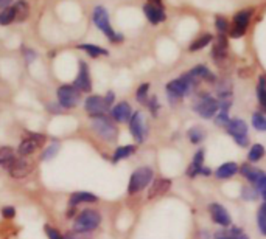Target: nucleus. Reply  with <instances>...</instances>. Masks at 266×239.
<instances>
[{
    "mask_svg": "<svg viewBox=\"0 0 266 239\" xmlns=\"http://www.w3.org/2000/svg\"><path fill=\"white\" fill-rule=\"evenodd\" d=\"M265 157V148L263 145H260V143H255V145H252V148L249 149V154H248V160L251 163H255L262 160V158Z\"/></svg>",
    "mask_w": 266,
    "mask_h": 239,
    "instance_id": "nucleus-27",
    "label": "nucleus"
},
{
    "mask_svg": "<svg viewBox=\"0 0 266 239\" xmlns=\"http://www.w3.org/2000/svg\"><path fill=\"white\" fill-rule=\"evenodd\" d=\"M14 10H16V20L18 22H23L25 19H28L30 16V6L25 0H18L14 5Z\"/></svg>",
    "mask_w": 266,
    "mask_h": 239,
    "instance_id": "nucleus-25",
    "label": "nucleus"
},
{
    "mask_svg": "<svg viewBox=\"0 0 266 239\" xmlns=\"http://www.w3.org/2000/svg\"><path fill=\"white\" fill-rule=\"evenodd\" d=\"M143 13L146 16V19L150 20V23H153V25H158V23L165 20V13H163V8L154 6L151 3H146L143 6Z\"/></svg>",
    "mask_w": 266,
    "mask_h": 239,
    "instance_id": "nucleus-17",
    "label": "nucleus"
},
{
    "mask_svg": "<svg viewBox=\"0 0 266 239\" xmlns=\"http://www.w3.org/2000/svg\"><path fill=\"white\" fill-rule=\"evenodd\" d=\"M209 214L215 224L221 225V227H229L232 224V219H231V214L228 213V210L224 208L221 204H210L209 205Z\"/></svg>",
    "mask_w": 266,
    "mask_h": 239,
    "instance_id": "nucleus-10",
    "label": "nucleus"
},
{
    "mask_svg": "<svg viewBox=\"0 0 266 239\" xmlns=\"http://www.w3.org/2000/svg\"><path fill=\"white\" fill-rule=\"evenodd\" d=\"M150 3H151V5H154V6L163 8V6H162V0H150Z\"/></svg>",
    "mask_w": 266,
    "mask_h": 239,
    "instance_id": "nucleus-51",
    "label": "nucleus"
},
{
    "mask_svg": "<svg viewBox=\"0 0 266 239\" xmlns=\"http://www.w3.org/2000/svg\"><path fill=\"white\" fill-rule=\"evenodd\" d=\"M192 163L199 166V168H202V166H204V149H198L196 151V154L193 155V162Z\"/></svg>",
    "mask_w": 266,
    "mask_h": 239,
    "instance_id": "nucleus-40",
    "label": "nucleus"
},
{
    "mask_svg": "<svg viewBox=\"0 0 266 239\" xmlns=\"http://www.w3.org/2000/svg\"><path fill=\"white\" fill-rule=\"evenodd\" d=\"M257 224H259L262 235L266 236V213L262 210H259V214H257Z\"/></svg>",
    "mask_w": 266,
    "mask_h": 239,
    "instance_id": "nucleus-39",
    "label": "nucleus"
},
{
    "mask_svg": "<svg viewBox=\"0 0 266 239\" xmlns=\"http://www.w3.org/2000/svg\"><path fill=\"white\" fill-rule=\"evenodd\" d=\"M212 34H202L201 37H198L196 41L195 42H192V45L189 47V50L190 51H198V50H201V49H204L206 45H209L210 42H212Z\"/></svg>",
    "mask_w": 266,
    "mask_h": 239,
    "instance_id": "nucleus-29",
    "label": "nucleus"
},
{
    "mask_svg": "<svg viewBox=\"0 0 266 239\" xmlns=\"http://www.w3.org/2000/svg\"><path fill=\"white\" fill-rule=\"evenodd\" d=\"M195 112H198L199 117L202 118H212L216 115V112L220 110V101L216 98L210 97L209 93H202L199 100L195 102Z\"/></svg>",
    "mask_w": 266,
    "mask_h": 239,
    "instance_id": "nucleus-5",
    "label": "nucleus"
},
{
    "mask_svg": "<svg viewBox=\"0 0 266 239\" xmlns=\"http://www.w3.org/2000/svg\"><path fill=\"white\" fill-rule=\"evenodd\" d=\"M13 20H16V10L13 8H5V10L0 13V25H8Z\"/></svg>",
    "mask_w": 266,
    "mask_h": 239,
    "instance_id": "nucleus-31",
    "label": "nucleus"
},
{
    "mask_svg": "<svg viewBox=\"0 0 266 239\" xmlns=\"http://www.w3.org/2000/svg\"><path fill=\"white\" fill-rule=\"evenodd\" d=\"M103 100H105V104H106L107 107H111V106H112V102H114V100H115V93H114L112 90H109Z\"/></svg>",
    "mask_w": 266,
    "mask_h": 239,
    "instance_id": "nucleus-46",
    "label": "nucleus"
},
{
    "mask_svg": "<svg viewBox=\"0 0 266 239\" xmlns=\"http://www.w3.org/2000/svg\"><path fill=\"white\" fill-rule=\"evenodd\" d=\"M187 135H189V140H190V143H193V145H199L206 137L201 127H192V129L187 132Z\"/></svg>",
    "mask_w": 266,
    "mask_h": 239,
    "instance_id": "nucleus-30",
    "label": "nucleus"
},
{
    "mask_svg": "<svg viewBox=\"0 0 266 239\" xmlns=\"http://www.w3.org/2000/svg\"><path fill=\"white\" fill-rule=\"evenodd\" d=\"M260 210H262V211H265V213H266V201H265V202H263V204H262V206H260Z\"/></svg>",
    "mask_w": 266,
    "mask_h": 239,
    "instance_id": "nucleus-53",
    "label": "nucleus"
},
{
    "mask_svg": "<svg viewBox=\"0 0 266 239\" xmlns=\"http://www.w3.org/2000/svg\"><path fill=\"white\" fill-rule=\"evenodd\" d=\"M240 171V166L235 162H226L221 166H218V170L215 171V176L218 179H231Z\"/></svg>",
    "mask_w": 266,
    "mask_h": 239,
    "instance_id": "nucleus-20",
    "label": "nucleus"
},
{
    "mask_svg": "<svg viewBox=\"0 0 266 239\" xmlns=\"http://www.w3.org/2000/svg\"><path fill=\"white\" fill-rule=\"evenodd\" d=\"M49 110L53 114H61L62 112V107L59 104H49Z\"/></svg>",
    "mask_w": 266,
    "mask_h": 239,
    "instance_id": "nucleus-48",
    "label": "nucleus"
},
{
    "mask_svg": "<svg viewBox=\"0 0 266 239\" xmlns=\"http://www.w3.org/2000/svg\"><path fill=\"white\" fill-rule=\"evenodd\" d=\"M31 171H33V163L27 160V158H18L11 165V168L8 170L10 176L14 179H25L27 176H30Z\"/></svg>",
    "mask_w": 266,
    "mask_h": 239,
    "instance_id": "nucleus-13",
    "label": "nucleus"
},
{
    "mask_svg": "<svg viewBox=\"0 0 266 239\" xmlns=\"http://www.w3.org/2000/svg\"><path fill=\"white\" fill-rule=\"evenodd\" d=\"M13 2V0H0V8H3V10H5V8H8V5H10Z\"/></svg>",
    "mask_w": 266,
    "mask_h": 239,
    "instance_id": "nucleus-50",
    "label": "nucleus"
},
{
    "mask_svg": "<svg viewBox=\"0 0 266 239\" xmlns=\"http://www.w3.org/2000/svg\"><path fill=\"white\" fill-rule=\"evenodd\" d=\"M58 102H59V106L61 107H64V109H73L78 106V102H80L81 100V92L80 90H76L73 85H61L58 92Z\"/></svg>",
    "mask_w": 266,
    "mask_h": 239,
    "instance_id": "nucleus-7",
    "label": "nucleus"
},
{
    "mask_svg": "<svg viewBox=\"0 0 266 239\" xmlns=\"http://www.w3.org/2000/svg\"><path fill=\"white\" fill-rule=\"evenodd\" d=\"M27 135H30V137H33L36 140V143L39 145V148H42L45 145V141H47V137L42 134H36V132H28Z\"/></svg>",
    "mask_w": 266,
    "mask_h": 239,
    "instance_id": "nucleus-44",
    "label": "nucleus"
},
{
    "mask_svg": "<svg viewBox=\"0 0 266 239\" xmlns=\"http://www.w3.org/2000/svg\"><path fill=\"white\" fill-rule=\"evenodd\" d=\"M231 121V117H229V112H224V110H218L216 115H215V124L216 126H221V127H226Z\"/></svg>",
    "mask_w": 266,
    "mask_h": 239,
    "instance_id": "nucleus-33",
    "label": "nucleus"
},
{
    "mask_svg": "<svg viewBox=\"0 0 266 239\" xmlns=\"http://www.w3.org/2000/svg\"><path fill=\"white\" fill-rule=\"evenodd\" d=\"M213 239H249V236L238 227H231L221 230V232H216Z\"/></svg>",
    "mask_w": 266,
    "mask_h": 239,
    "instance_id": "nucleus-22",
    "label": "nucleus"
},
{
    "mask_svg": "<svg viewBox=\"0 0 266 239\" xmlns=\"http://www.w3.org/2000/svg\"><path fill=\"white\" fill-rule=\"evenodd\" d=\"M100 224H101V214L92 208H86L75 219L73 230L80 233H90L95 228H98Z\"/></svg>",
    "mask_w": 266,
    "mask_h": 239,
    "instance_id": "nucleus-2",
    "label": "nucleus"
},
{
    "mask_svg": "<svg viewBox=\"0 0 266 239\" xmlns=\"http://www.w3.org/2000/svg\"><path fill=\"white\" fill-rule=\"evenodd\" d=\"M215 27L216 30L220 31L221 34H224L226 31H229V23L228 20H226L223 16H216V19H215Z\"/></svg>",
    "mask_w": 266,
    "mask_h": 239,
    "instance_id": "nucleus-35",
    "label": "nucleus"
},
{
    "mask_svg": "<svg viewBox=\"0 0 266 239\" xmlns=\"http://www.w3.org/2000/svg\"><path fill=\"white\" fill-rule=\"evenodd\" d=\"M111 117L115 120L117 123L129 121V118L132 117V109H131V106H129V102L122 101V102H119L117 106H114V107L111 109Z\"/></svg>",
    "mask_w": 266,
    "mask_h": 239,
    "instance_id": "nucleus-14",
    "label": "nucleus"
},
{
    "mask_svg": "<svg viewBox=\"0 0 266 239\" xmlns=\"http://www.w3.org/2000/svg\"><path fill=\"white\" fill-rule=\"evenodd\" d=\"M2 216L5 218V219H14V216H16V208L14 206H3L2 208Z\"/></svg>",
    "mask_w": 266,
    "mask_h": 239,
    "instance_id": "nucleus-42",
    "label": "nucleus"
},
{
    "mask_svg": "<svg viewBox=\"0 0 266 239\" xmlns=\"http://www.w3.org/2000/svg\"><path fill=\"white\" fill-rule=\"evenodd\" d=\"M78 49L84 50L92 58L101 56V54H103V56H107V50L101 49V47H97V45H92V44H81V45H78Z\"/></svg>",
    "mask_w": 266,
    "mask_h": 239,
    "instance_id": "nucleus-26",
    "label": "nucleus"
},
{
    "mask_svg": "<svg viewBox=\"0 0 266 239\" xmlns=\"http://www.w3.org/2000/svg\"><path fill=\"white\" fill-rule=\"evenodd\" d=\"M252 126L257 131H266V115H263L262 112L252 114Z\"/></svg>",
    "mask_w": 266,
    "mask_h": 239,
    "instance_id": "nucleus-32",
    "label": "nucleus"
},
{
    "mask_svg": "<svg viewBox=\"0 0 266 239\" xmlns=\"http://www.w3.org/2000/svg\"><path fill=\"white\" fill-rule=\"evenodd\" d=\"M201 176H210L212 174V171H210V168H207V166H202V170H201Z\"/></svg>",
    "mask_w": 266,
    "mask_h": 239,
    "instance_id": "nucleus-49",
    "label": "nucleus"
},
{
    "mask_svg": "<svg viewBox=\"0 0 266 239\" xmlns=\"http://www.w3.org/2000/svg\"><path fill=\"white\" fill-rule=\"evenodd\" d=\"M148 90H150V84L148 83H145V84H142L137 89V92H136V98H137V101L139 102H146V100H148Z\"/></svg>",
    "mask_w": 266,
    "mask_h": 239,
    "instance_id": "nucleus-34",
    "label": "nucleus"
},
{
    "mask_svg": "<svg viewBox=\"0 0 266 239\" xmlns=\"http://www.w3.org/2000/svg\"><path fill=\"white\" fill-rule=\"evenodd\" d=\"M37 148H39V145L36 143V140L33 137H30V135H27V137L20 141V145L18 148V154L25 158L31 154H35L37 151Z\"/></svg>",
    "mask_w": 266,
    "mask_h": 239,
    "instance_id": "nucleus-19",
    "label": "nucleus"
},
{
    "mask_svg": "<svg viewBox=\"0 0 266 239\" xmlns=\"http://www.w3.org/2000/svg\"><path fill=\"white\" fill-rule=\"evenodd\" d=\"M84 109L92 118L105 115L109 110V107L105 104V100L101 97H98V95H92V97H89L88 100H86L84 101Z\"/></svg>",
    "mask_w": 266,
    "mask_h": 239,
    "instance_id": "nucleus-11",
    "label": "nucleus"
},
{
    "mask_svg": "<svg viewBox=\"0 0 266 239\" xmlns=\"http://www.w3.org/2000/svg\"><path fill=\"white\" fill-rule=\"evenodd\" d=\"M201 170H202V168H199V166H196V165L190 163V165H189V168H187V176H189L190 179L196 177L198 174L201 172Z\"/></svg>",
    "mask_w": 266,
    "mask_h": 239,
    "instance_id": "nucleus-45",
    "label": "nucleus"
},
{
    "mask_svg": "<svg viewBox=\"0 0 266 239\" xmlns=\"http://www.w3.org/2000/svg\"><path fill=\"white\" fill-rule=\"evenodd\" d=\"M64 239H88V233H80L76 230H70L64 235Z\"/></svg>",
    "mask_w": 266,
    "mask_h": 239,
    "instance_id": "nucleus-41",
    "label": "nucleus"
},
{
    "mask_svg": "<svg viewBox=\"0 0 266 239\" xmlns=\"http://www.w3.org/2000/svg\"><path fill=\"white\" fill-rule=\"evenodd\" d=\"M238 172H241V176H243L245 179H248L249 182L252 183V185H255V183L259 182L263 176H266V174L262 170L254 168V166H251L249 163H243V165H241Z\"/></svg>",
    "mask_w": 266,
    "mask_h": 239,
    "instance_id": "nucleus-18",
    "label": "nucleus"
},
{
    "mask_svg": "<svg viewBox=\"0 0 266 239\" xmlns=\"http://www.w3.org/2000/svg\"><path fill=\"white\" fill-rule=\"evenodd\" d=\"M190 73L193 76H196L198 79H206V81H209V83H213L215 79H216L215 75L206 66H196V67H193L190 70Z\"/></svg>",
    "mask_w": 266,
    "mask_h": 239,
    "instance_id": "nucleus-24",
    "label": "nucleus"
},
{
    "mask_svg": "<svg viewBox=\"0 0 266 239\" xmlns=\"http://www.w3.org/2000/svg\"><path fill=\"white\" fill-rule=\"evenodd\" d=\"M154 177V171L150 166H142V168H137L134 172L131 174V179L128 183V194H137L140 193L143 188H146L150 183L153 182Z\"/></svg>",
    "mask_w": 266,
    "mask_h": 239,
    "instance_id": "nucleus-3",
    "label": "nucleus"
},
{
    "mask_svg": "<svg viewBox=\"0 0 266 239\" xmlns=\"http://www.w3.org/2000/svg\"><path fill=\"white\" fill-rule=\"evenodd\" d=\"M73 214H75V208H70V210L67 211V218H69V219H72V218H73Z\"/></svg>",
    "mask_w": 266,
    "mask_h": 239,
    "instance_id": "nucleus-52",
    "label": "nucleus"
},
{
    "mask_svg": "<svg viewBox=\"0 0 266 239\" xmlns=\"http://www.w3.org/2000/svg\"><path fill=\"white\" fill-rule=\"evenodd\" d=\"M98 202V197L92 193H88V191H78V193H73L69 199V208H76V205L80 204H95Z\"/></svg>",
    "mask_w": 266,
    "mask_h": 239,
    "instance_id": "nucleus-16",
    "label": "nucleus"
},
{
    "mask_svg": "<svg viewBox=\"0 0 266 239\" xmlns=\"http://www.w3.org/2000/svg\"><path fill=\"white\" fill-rule=\"evenodd\" d=\"M257 97H259V102H260L262 109L266 112V76H260V79H259Z\"/></svg>",
    "mask_w": 266,
    "mask_h": 239,
    "instance_id": "nucleus-28",
    "label": "nucleus"
},
{
    "mask_svg": "<svg viewBox=\"0 0 266 239\" xmlns=\"http://www.w3.org/2000/svg\"><path fill=\"white\" fill-rule=\"evenodd\" d=\"M44 232H45V235H47V238H49V239H64V236H62L54 227L45 225L44 227Z\"/></svg>",
    "mask_w": 266,
    "mask_h": 239,
    "instance_id": "nucleus-38",
    "label": "nucleus"
},
{
    "mask_svg": "<svg viewBox=\"0 0 266 239\" xmlns=\"http://www.w3.org/2000/svg\"><path fill=\"white\" fill-rule=\"evenodd\" d=\"M171 188V180L170 179H156L151 182V187L148 189V199H154L158 196L165 194L167 191Z\"/></svg>",
    "mask_w": 266,
    "mask_h": 239,
    "instance_id": "nucleus-15",
    "label": "nucleus"
},
{
    "mask_svg": "<svg viewBox=\"0 0 266 239\" xmlns=\"http://www.w3.org/2000/svg\"><path fill=\"white\" fill-rule=\"evenodd\" d=\"M241 197L245 201H255L257 199V189L254 187H245L243 191H241Z\"/></svg>",
    "mask_w": 266,
    "mask_h": 239,
    "instance_id": "nucleus-37",
    "label": "nucleus"
},
{
    "mask_svg": "<svg viewBox=\"0 0 266 239\" xmlns=\"http://www.w3.org/2000/svg\"><path fill=\"white\" fill-rule=\"evenodd\" d=\"M58 151H59V145L58 143H53V145H50L45 149V153L42 154V160H50V158H53L58 154Z\"/></svg>",
    "mask_w": 266,
    "mask_h": 239,
    "instance_id": "nucleus-36",
    "label": "nucleus"
},
{
    "mask_svg": "<svg viewBox=\"0 0 266 239\" xmlns=\"http://www.w3.org/2000/svg\"><path fill=\"white\" fill-rule=\"evenodd\" d=\"M148 107H150V110H151V114L156 117V115H158V112H159V101H158V98H156V97H153L150 101H148Z\"/></svg>",
    "mask_w": 266,
    "mask_h": 239,
    "instance_id": "nucleus-43",
    "label": "nucleus"
},
{
    "mask_svg": "<svg viewBox=\"0 0 266 239\" xmlns=\"http://www.w3.org/2000/svg\"><path fill=\"white\" fill-rule=\"evenodd\" d=\"M251 14L252 10H245L240 11L233 16V27L231 28V36L232 37H241L246 33V28L249 25V20H251Z\"/></svg>",
    "mask_w": 266,
    "mask_h": 239,
    "instance_id": "nucleus-9",
    "label": "nucleus"
},
{
    "mask_svg": "<svg viewBox=\"0 0 266 239\" xmlns=\"http://www.w3.org/2000/svg\"><path fill=\"white\" fill-rule=\"evenodd\" d=\"M73 87L80 92H90L92 90V79L89 73V67L84 61H80V73L73 81Z\"/></svg>",
    "mask_w": 266,
    "mask_h": 239,
    "instance_id": "nucleus-12",
    "label": "nucleus"
},
{
    "mask_svg": "<svg viewBox=\"0 0 266 239\" xmlns=\"http://www.w3.org/2000/svg\"><path fill=\"white\" fill-rule=\"evenodd\" d=\"M16 160H18L16 151L11 146H0V166H2V168L10 170Z\"/></svg>",
    "mask_w": 266,
    "mask_h": 239,
    "instance_id": "nucleus-21",
    "label": "nucleus"
},
{
    "mask_svg": "<svg viewBox=\"0 0 266 239\" xmlns=\"http://www.w3.org/2000/svg\"><path fill=\"white\" fill-rule=\"evenodd\" d=\"M137 151V146L134 145H124V146H119L115 149V153L112 155V163H119L120 160H124V158L131 157Z\"/></svg>",
    "mask_w": 266,
    "mask_h": 239,
    "instance_id": "nucleus-23",
    "label": "nucleus"
},
{
    "mask_svg": "<svg viewBox=\"0 0 266 239\" xmlns=\"http://www.w3.org/2000/svg\"><path fill=\"white\" fill-rule=\"evenodd\" d=\"M228 129V134L231 137H233V140L237 141V145L241 148H246L249 145V135H248V124L240 118H232L229 124L226 126Z\"/></svg>",
    "mask_w": 266,
    "mask_h": 239,
    "instance_id": "nucleus-6",
    "label": "nucleus"
},
{
    "mask_svg": "<svg viewBox=\"0 0 266 239\" xmlns=\"http://www.w3.org/2000/svg\"><path fill=\"white\" fill-rule=\"evenodd\" d=\"M92 129L95 131L101 138L106 141H115L117 137H119V129L117 126L109 120L106 115H100L92 118Z\"/></svg>",
    "mask_w": 266,
    "mask_h": 239,
    "instance_id": "nucleus-4",
    "label": "nucleus"
},
{
    "mask_svg": "<svg viewBox=\"0 0 266 239\" xmlns=\"http://www.w3.org/2000/svg\"><path fill=\"white\" fill-rule=\"evenodd\" d=\"M23 54L27 56V61L30 62V61H33L35 58H36V53L35 51H31V50H28V49H23Z\"/></svg>",
    "mask_w": 266,
    "mask_h": 239,
    "instance_id": "nucleus-47",
    "label": "nucleus"
},
{
    "mask_svg": "<svg viewBox=\"0 0 266 239\" xmlns=\"http://www.w3.org/2000/svg\"><path fill=\"white\" fill-rule=\"evenodd\" d=\"M129 131L137 143H143L148 135V126L145 123V117L142 112H134L129 118Z\"/></svg>",
    "mask_w": 266,
    "mask_h": 239,
    "instance_id": "nucleus-8",
    "label": "nucleus"
},
{
    "mask_svg": "<svg viewBox=\"0 0 266 239\" xmlns=\"http://www.w3.org/2000/svg\"><path fill=\"white\" fill-rule=\"evenodd\" d=\"M92 19H93V23L98 27V30L103 31L111 42H122L123 41V34L115 33V31L112 30V25H111V22H109V16H107L106 8H103V6L93 8Z\"/></svg>",
    "mask_w": 266,
    "mask_h": 239,
    "instance_id": "nucleus-1",
    "label": "nucleus"
}]
</instances>
